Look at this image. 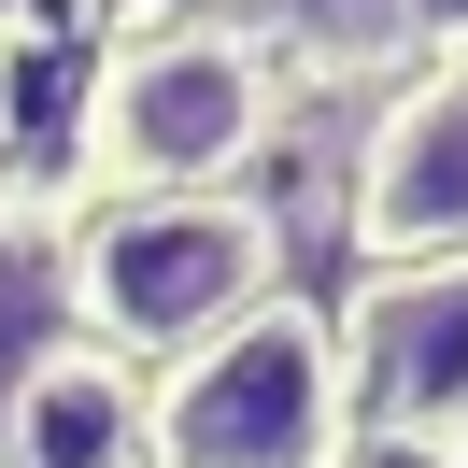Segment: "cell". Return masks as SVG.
<instances>
[{"label": "cell", "instance_id": "6da1fadb", "mask_svg": "<svg viewBox=\"0 0 468 468\" xmlns=\"http://www.w3.org/2000/svg\"><path fill=\"white\" fill-rule=\"evenodd\" d=\"M100 171H128L143 199H199L270 143V71L241 29H128L86 114Z\"/></svg>", "mask_w": 468, "mask_h": 468}, {"label": "cell", "instance_id": "3957f363", "mask_svg": "<svg viewBox=\"0 0 468 468\" xmlns=\"http://www.w3.org/2000/svg\"><path fill=\"white\" fill-rule=\"evenodd\" d=\"M171 468H326L341 440V369H326L313 313H241L228 341H199V369L156 411Z\"/></svg>", "mask_w": 468, "mask_h": 468}, {"label": "cell", "instance_id": "7a4b0ae2", "mask_svg": "<svg viewBox=\"0 0 468 468\" xmlns=\"http://www.w3.org/2000/svg\"><path fill=\"white\" fill-rule=\"evenodd\" d=\"M270 284V228L241 199H128L86 228V270H71V298H86V326H114V341L171 355V341H228L241 313H256Z\"/></svg>", "mask_w": 468, "mask_h": 468}, {"label": "cell", "instance_id": "5b68a950", "mask_svg": "<svg viewBox=\"0 0 468 468\" xmlns=\"http://www.w3.org/2000/svg\"><path fill=\"white\" fill-rule=\"evenodd\" d=\"M355 228H369V256H398V270L468 256V71H440V86H411L398 114H383L369 185H355Z\"/></svg>", "mask_w": 468, "mask_h": 468}, {"label": "cell", "instance_id": "ba28073f", "mask_svg": "<svg viewBox=\"0 0 468 468\" xmlns=\"http://www.w3.org/2000/svg\"><path fill=\"white\" fill-rule=\"evenodd\" d=\"M411 15H426V29H468V0H411Z\"/></svg>", "mask_w": 468, "mask_h": 468}, {"label": "cell", "instance_id": "277c9868", "mask_svg": "<svg viewBox=\"0 0 468 468\" xmlns=\"http://www.w3.org/2000/svg\"><path fill=\"white\" fill-rule=\"evenodd\" d=\"M355 398L398 440H454L468 426V256L383 270V298L355 313Z\"/></svg>", "mask_w": 468, "mask_h": 468}, {"label": "cell", "instance_id": "52a82bcc", "mask_svg": "<svg viewBox=\"0 0 468 468\" xmlns=\"http://www.w3.org/2000/svg\"><path fill=\"white\" fill-rule=\"evenodd\" d=\"M241 0H143V29H228Z\"/></svg>", "mask_w": 468, "mask_h": 468}, {"label": "cell", "instance_id": "8992f818", "mask_svg": "<svg viewBox=\"0 0 468 468\" xmlns=\"http://www.w3.org/2000/svg\"><path fill=\"white\" fill-rule=\"evenodd\" d=\"M0 440L29 468H143V398L100 355H29L15 398H0Z\"/></svg>", "mask_w": 468, "mask_h": 468}, {"label": "cell", "instance_id": "9c48e42d", "mask_svg": "<svg viewBox=\"0 0 468 468\" xmlns=\"http://www.w3.org/2000/svg\"><path fill=\"white\" fill-rule=\"evenodd\" d=\"M15 15H29V0H0V29H15Z\"/></svg>", "mask_w": 468, "mask_h": 468}]
</instances>
